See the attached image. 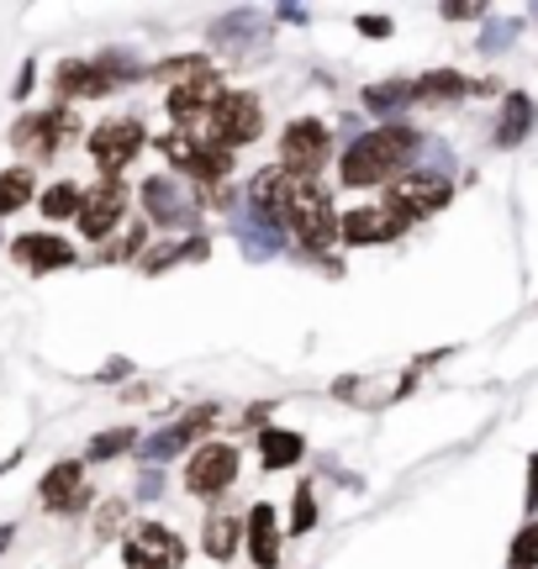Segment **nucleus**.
I'll use <instances>...</instances> for the list:
<instances>
[{
	"label": "nucleus",
	"mask_w": 538,
	"mask_h": 569,
	"mask_svg": "<svg viewBox=\"0 0 538 569\" xmlns=\"http://www.w3.org/2000/svg\"><path fill=\"white\" fill-rule=\"evenodd\" d=\"M417 148H422V138H417V127L407 122H386L375 127V132H365V138L349 142V153H343V184H353V190H370V184H396L401 174H407V163L417 159Z\"/></svg>",
	"instance_id": "1"
},
{
	"label": "nucleus",
	"mask_w": 538,
	"mask_h": 569,
	"mask_svg": "<svg viewBox=\"0 0 538 569\" xmlns=\"http://www.w3.org/2000/svg\"><path fill=\"white\" fill-rule=\"evenodd\" d=\"M290 238L311 253H328L338 238H343V222L332 217L328 190L317 180H296L290 184Z\"/></svg>",
	"instance_id": "2"
},
{
	"label": "nucleus",
	"mask_w": 538,
	"mask_h": 569,
	"mask_svg": "<svg viewBox=\"0 0 538 569\" xmlns=\"http://www.w3.org/2000/svg\"><path fill=\"white\" fill-rule=\"evenodd\" d=\"M159 153H165L180 174L201 180V190H222V180L232 174V153H228V148H217L211 138L190 132V127H175L169 138H159Z\"/></svg>",
	"instance_id": "3"
},
{
	"label": "nucleus",
	"mask_w": 538,
	"mask_h": 569,
	"mask_svg": "<svg viewBox=\"0 0 538 569\" xmlns=\"http://www.w3.org/2000/svg\"><path fill=\"white\" fill-rule=\"evenodd\" d=\"M190 132H201V138H211L217 148H243V142H253L259 132H265V111H259V96H249V90H228L222 96V106L211 111V122L190 127Z\"/></svg>",
	"instance_id": "4"
},
{
	"label": "nucleus",
	"mask_w": 538,
	"mask_h": 569,
	"mask_svg": "<svg viewBox=\"0 0 538 569\" xmlns=\"http://www.w3.org/2000/svg\"><path fill=\"white\" fill-rule=\"evenodd\" d=\"M143 142H148V127L138 117H111V122H101L90 132V159H96V169L106 180H117L127 163L143 153Z\"/></svg>",
	"instance_id": "5"
},
{
	"label": "nucleus",
	"mask_w": 538,
	"mask_h": 569,
	"mask_svg": "<svg viewBox=\"0 0 538 569\" xmlns=\"http://www.w3.org/2000/svg\"><path fill=\"white\" fill-rule=\"evenodd\" d=\"M328 122H317V117H296V122L280 132V169L296 174V180H311L322 163H328Z\"/></svg>",
	"instance_id": "6"
},
{
	"label": "nucleus",
	"mask_w": 538,
	"mask_h": 569,
	"mask_svg": "<svg viewBox=\"0 0 538 569\" xmlns=\"http://www.w3.org/2000/svg\"><path fill=\"white\" fill-rule=\"evenodd\" d=\"M449 201H455V180L438 174V169H407V174L391 184V196H386V206L401 211L407 222H412V217H428V211H444Z\"/></svg>",
	"instance_id": "7"
},
{
	"label": "nucleus",
	"mask_w": 538,
	"mask_h": 569,
	"mask_svg": "<svg viewBox=\"0 0 538 569\" xmlns=\"http://www.w3.org/2000/svg\"><path fill=\"white\" fill-rule=\"evenodd\" d=\"M122 565L127 569H186V543L165 522H138L122 543Z\"/></svg>",
	"instance_id": "8"
},
{
	"label": "nucleus",
	"mask_w": 538,
	"mask_h": 569,
	"mask_svg": "<svg viewBox=\"0 0 538 569\" xmlns=\"http://www.w3.org/2000/svg\"><path fill=\"white\" fill-rule=\"evenodd\" d=\"M69 132H74V117L63 111V106H53V111H27L17 127H11V142H17L21 159H53L63 142H69Z\"/></svg>",
	"instance_id": "9"
},
{
	"label": "nucleus",
	"mask_w": 538,
	"mask_h": 569,
	"mask_svg": "<svg viewBox=\"0 0 538 569\" xmlns=\"http://www.w3.org/2000/svg\"><path fill=\"white\" fill-rule=\"evenodd\" d=\"M143 211L153 227H165V232H180V227H196L201 217V201L190 196L180 180H169V174H153L143 180Z\"/></svg>",
	"instance_id": "10"
},
{
	"label": "nucleus",
	"mask_w": 538,
	"mask_h": 569,
	"mask_svg": "<svg viewBox=\"0 0 538 569\" xmlns=\"http://www.w3.org/2000/svg\"><path fill=\"white\" fill-rule=\"evenodd\" d=\"M238 480V448L232 443H201L186 465V490L190 496H222Z\"/></svg>",
	"instance_id": "11"
},
{
	"label": "nucleus",
	"mask_w": 538,
	"mask_h": 569,
	"mask_svg": "<svg viewBox=\"0 0 538 569\" xmlns=\"http://www.w3.org/2000/svg\"><path fill=\"white\" fill-rule=\"evenodd\" d=\"M38 501L59 517H74V511L90 507V480H84V465L80 459H59V465L42 475L38 486Z\"/></svg>",
	"instance_id": "12"
},
{
	"label": "nucleus",
	"mask_w": 538,
	"mask_h": 569,
	"mask_svg": "<svg viewBox=\"0 0 538 569\" xmlns=\"http://www.w3.org/2000/svg\"><path fill=\"white\" fill-rule=\"evenodd\" d=\"M211 417H217V407H196V411H186L180 422L159 427V432H153V438H143V448H138V453H143V465L159 469L165 459H175V453H180V448H190L201 432H211Z\"/></svg>",
	"instance_id": "13"
},
{
	"label": "nucleus",
	"mask_w": 538,
	"mask_h": 569,
	"mask_svg": "<svg viewBox=\"0 0 538 569\" xmlns=\"http://www.w3.org/2000/svg\"><path fill=\"white\" fill-rule=\"evenodd\" d=\"M127 217V184L122 180H101L84 190V206H80V232L90 243L111 238V227Z\"/></svg>",
	"instance_id": "14"
},
{
	"label": "nucleus",
	"mask_w": 538,
	"mask_h": 569,
	"mask_svg": "<svg viewBox=\"0 0 538 569\" xmlns=\"http://www.w3.org/2000/svg\"><path fill=\"white\" fill-rule=\"evenodd\" d=\"M222 80L217 74H207V80H190V84H169V117L180 127H201V122H211V111L222 106Z\"/></svg>",
	"instance_id": "15"
},
{
	"label": "nucleus",
	"mask_w": 538,
	"mask_h": 569,
	"mask_svg": "<svg viewBox=\"0 0 538 569\" xmlns=\"http://www.w3.org/2000/svg\"><path fill=\"white\" fill-rule=\"evenodd\" d=\"M401 232H407V217L391 211V206H359V211L343 217V243H353V248L391 243V238H401Z\"/></svg>",
	"instance_id": "16"
},
{
	"label": "nucleus",
	"mask_w": 538,
	"mask_h": 569,
	"mask_svg": "<svg viewBox=\"0 0 538 569\" xmlns=\"http://www.w3.org/2000/svg\"><path fill=\"white\" fill-rule=\"evenodd\" d=\"M117 84L106 80V69L96 59H63L59 74H53V96L59 101H96V96H111Z\"/></svg>",
	"instance_id": "17"
},
{
	"label": "nucleus",
	"mask_w": 538,
	"mask_h": 569,
	"mask_svg": "<svg viewBox=\"0 0 538 569\" xmlns=\"http://www.w3.org/2000/svg\"><path fill=\"white\" fill-rule=\"evenodd\" d=\"M11 259L21 269H32V274H53V269H69L74 264V248L53 238V232H21L17 243H11Z\"/></svg>",
	"instance_id": "18"
},
{
	"label": "nucleus",
	"mask_w": 538,
	"mask_h": 569,
	"mask_svg": "<svg viewBox=\"0 0 538 569\" xmlns=\"http://www.w3.org/2000/svg\"><path fill=\"white\" fill-rule=\"evenodd\" d=\"M534 122H538L534 96L512 90V96H501V111H497V127H491V142H497V148H518V142L534 132Z\"/></svg>",
	"instance_id": "19"
},
{
	"label": "nucleus",
	"mask_w": 538,
	"mask_h": 569,
	"mask_svg": "<svg viewBox=\"0 0 538 569\" xmlns=\"http://www.w3.org/2000/svg\"><path fill=\"white\" fill-rule=\"evenodd\" d=\"M243 538H249V559L259 569H275V565H280V522H275V507H269V501H259V507L249 511Z\"/></svg>",
	"instance_id": "20"
},
{
	"label": "nucleus",
	"mask_w": 538,
	"mask_h": 569,
	"mask_svg": "<svg viewBox=\"0 0 538 569\" xmlns=\"http://www.w3.org/2000/svg\"><path fill=\"white\" fill-rule=\"evenodd\" d=\"M307 453V438L290 432V427H259V459L265 469H296Z\"/></svg>",
	"instance_id": "21"
},
{
	"label": "nucleus",
	"mask_w": 538,
	"mask_h": 569,
	"mask_svg": "<svg viewBox=\"0 0 538 569\" xmlns=\"http://www.w3.org/2000/svg\"><path fill=\"white\" fill-rule=\"evenodd\" d=\"M232 227H238V243H243V253H253V259H269L275 248L286 243V232H280V227H269L259 211H249V206L238 211V222H232Z\"/></svg>",
	"instance_id": "22"
},
{
	"label": "nucleus",
	"mask_w": 538,
	"mask_h": 569,
	"mask_svg": "<svg viewBox=\"0 0 538 569\" xmlns=\"http://www.w3.org/2000/svg\"><path fill=\"white\" fill-rule=\"evenodd\" d=\"M470 96V80L459 69H434L417 80V106H444V101H465Z\"/></svg>",
	"instance_id": "23"
},
{
	"label": "nucleus",
	"mask_w": 538,
	"mask_h": 569,
	"mask_svg": "<svg viewBox=\"0 0 538 569\" xmlns=\"http://www.w3.org/2000/svg\"><path fill=\"white\" fill-rule=\"evenodd\" d=\"M238 543H243V522H238V517H228V511L207 517V528H201V549H207L211 559H222V565H228L232 553H238Z\"/></svg>",
	"instance_id": "24"
},
{
	"label": "nucleus",
	"mask_w": 538,
	"mask_h": 569,
	"mask_svg": "<svg viewBox=\"0 0 538 569\" xmlns=\"http://www.w3.org/2000/svg\"><path fill=\"white\" fill-rule=\"evenodd\" d=\"M80 206H84V190L80 184H69V180H59V184H48L42 190V201H38V211L48 217V222H80Z\"/></svg>",
	"instance_id": "25"
},
{
	"label": "nucleus",
	"mask_w": 538,
	"mask_h": 569,
	"mask_svg": "<svg viewBox=\"0 0 538 569\" xmlns=\"http://www.w3.org/2000/svg\"><path fill=\"white\" fill-rule=\"evenodd\" d=\"M207 238H186V243H159V253H143V274H165V269L186 264V259H207Z\"/></svg>",
	"instance_id": "26"
},
{
	"label": "nucleus",
	"mask_w": 538,
	"mask_h": 569,
	"mask_svg": "<svg viewBox=\"0 0 538 569\" xmlns=\"http://www.w3.org/2000/svg\"><path fill=\"white\" fill-rule=\"evenodd\" d=\"M412 101H417V80H386L365 90V106H370L375 117H391V111H401V106H412Z\"/></svg>",
	"instance_id": "27"
},
{
	"label": "nucleus",
	"mask_w": 538,
	"mask_h": 569,
	"mask_svg": "<svg viewBox=\"0 0 538 569\" xmlns=\"http://www.w3.org/2000/svg\"><path fill=\"white\" fill-rule=\"evenodd\" d=\"M32 201V169H0V217H11L21 206Z\"/></svg>",
	"instance_id": "28"
},
{
	"label": "nucleus",
	"mask_w": 538,
	"mask_h": 569,
	"mask_svg": "<svg viewBox=\"0 0 538 569\" xmlns=\"http://www.w3.org/2000/svg\"><path fill=\"white\" fill-rule=\"evenodd\" d=\"M127 448H138V432H132V427H106V432L90 438L84 459H90V465H106V459H117V453H127Z\"/></svg>",
	"instance_id": "29"
},
{
	"label": "nucleus",
	"mask_w": 538,
	"mask_h": 569,
	"mask_svg": "<svg viewBox=\"0 0 538 569\" xmlns=\"http://www.w3.org/2000/svg\"><path fill=\"white\" fill-rule=\"evenodd\" d=\"M211 69L201 53H186V59H165L159 69H153V80H175V84H190V80H207Z\"/></svg>",
	"instance_id": "30"
},
{
	"label": "nucleus",
	"mask_w": 538,
	"mask_h": 569,
	"mask_svg": "<svg viewBox=\"0 0 538 569\" xmlns=\"http://www.w3.org/2000/svg\"><path fill=\"white\" fill-rule=\"evenodd\" d=\"M96 63L106 69V80H111V84H132V80H143V63L132 59V53H122V48H111V53H101Z\"/></svg>",
	"instance_id": "31"
},
{
	"label": "nucleus",
	"mask_w": 538,
	"mask_h": 569,
	"mask_svg": "<svg viewBox=\"0 0 538 569\" xmlns=\"http://www.w3.org/2000/svg\"><path fill=\"white\" fill-rule=\"evenodd\" d=\"M507 569H538V517L518 532V538H512V549H507Z\"/></svg>",
	"instance_id": "32"
},
{
	"label": "nucleus",
	"mask_w": 538,
	"mask_h": 569,
	"mask_svg": "<svg viewBox=\"0 0 538 569\" xmlns=\"http://www.w3.org/2000/svg\"><path fill=\"white\" fill-rule=\"evenodd\" d=\"M243 38H249V17H243V11L211 27V42H217L222 53H243Z\"/></svg>",
	"instance_id": "33"
},
{
	"label": "nucleus",
	"mask_w": 538,
	"mask_h": 569,
	"mask_svg": "<svg viewBox=\"0 0 538 569\" xmlns=\"http://www.w3.org/2000/svg\"><path fill=\"white\" fill-rule=\"evenodd\" d=\"M143 243H148V227L132 222L122 238H117V243L106 248V259H111V264H117V259H138V264H143Z\"/></svg>",
	"instance_id": "34"
},
{
	"label": "nucleus",
	"mask_w": 538,
	"mask_h": 569,
	"mask_svg": "<svg viewBox=\"0 0 538 569\" xmlns=\"http://www.w3.org/2000/svg\"><path fill=\"white\" fill-rule=\"evenodd\" d=\"M317 528V496H311V486L296 490V507H290V538H301V532Z\"/></svg>",
	"instance_id": "35"
},
{
	"label": "nucleus",
	"mask_w": 538,
	"mask_h": 569,
	"mask_svg": "<svg viewBox=\"0 0 538 569\" xmlns=\"http://www.w3.org/2000/svg\"><path fill=\"white\" fill-rule=\"evenodd\" d=\"M122 522H127V501H111V507H101V517H96V532H101V538H111Z\"/></svg>",
	"instance_id": "36"
},
{
	"label": "nucleus",
	"mask_w": 538,
	"mask_h": 569,
	"mask_svg": "<svg viewBox=\"0 0 538 569\" xmlns=\"http://www.w3.org/2000/svg\"><path fill=\"white\" fill-rule=\"evenodd\" d=\"M353 27H359V32H365V38H391V17H370V11H365V17H353Z\"/></svg>",
	"instance_id": "37"
},
{
	"label": "nucleus",
	"mask_w": 538,
	"mask_h": 569,
	"mask_svg": "<svg viewBox=\"0 0 538 569\" xmlns=\"http://www.w3.org/2000/svg\"><path fill=\"white\" fill-rule=\"evenodd\" d=\"M159 490H165V475H159V469H143V480H138V501H153Z\"/></svg>",
	"instance_id": "38"
},
{
	"label": "nucleus",
	"mask_w": 538,
	"mask_h": 569,
	"mask_svg": "<svg viewBox=\"0 0 538 569\" xmlns=\"http://www.w3.org/2000/svg\"><path fill=\"white\" fill-rule=\"evenodd\" d=\"M522 507L538 511V453L528 459V490H522Z\"/></svg>",
	"instance_id": "39"
},
{
	"label": "nucleus",
	"mask_w": 538,
	"mask_h": 569,
	"mask_svg": "<svg viewBox=\"0 0 538 569\" xmlns=\"http://www.w3.org/2000/svg\"><path fill=\"white\" fill-rule=\"evenodd\" d=\"M507 42H512V27H491V32L480 38V48H486V53H497V48H507Z\"/></svg>",
	"instance_id": "40"
},
{
	"label": "nucleus",
	"mask_w": 538,
	"mask_h": 569,
	"mask_svg": "<svg viewBox=\"0 0 538 569\" xmlns=\"http://www.w3.org/2000/svg\"><path fill=\"white\" fill-rule=\"evenodd\" d=\"M32 74H38V63H21V80L11 84V96H27V90H32Z\"/></svg>",
	"instance_id": "41"
},
{
	"label": "nucleus",
	"mask_w": 538,
	"mask_h": 569,
	"mask_svg": "<svg viewBox=\"0 0 538 569\" xmlns=\"http://www.w3.org/2000/svg\"><path fill=\"white\" fill-rule=\"evenodd\" d=\"M127 375H132V365H127V359H111V365L101 369V380H127Z\"/></svg>",
	"instance_id": "42"
},
{
	"label": "nucleus",
	"mask_w": 538,
	"mask_h": 569,
	"mask_svg": "<svg viewBox=\"0 0 538 569\" xmlns=\"http://www.w3.org/2000/svg\"><path fill=\"white\" fill-rule=\"evenodd\" d=\"M444 17H449V21H470V17H480V6H444Z\"/></svg>",
	"instance_id": "43"
},
{
	"label": "nucleus",
	"mask_w": 538,
	"mask_h": 569,
	"mask_svg": "<svg viewBox=\"0 0 538 569\" xmlns=\"http://www.w3.org/2000/svg\"><path fill=\"white\" fill-rule=\"evenodd\" d=\"M11 538H17V528L6 522V528H0V553H6V543H11Z\"/></svg>",
	"instance_id": "44"
}]
</instances>
